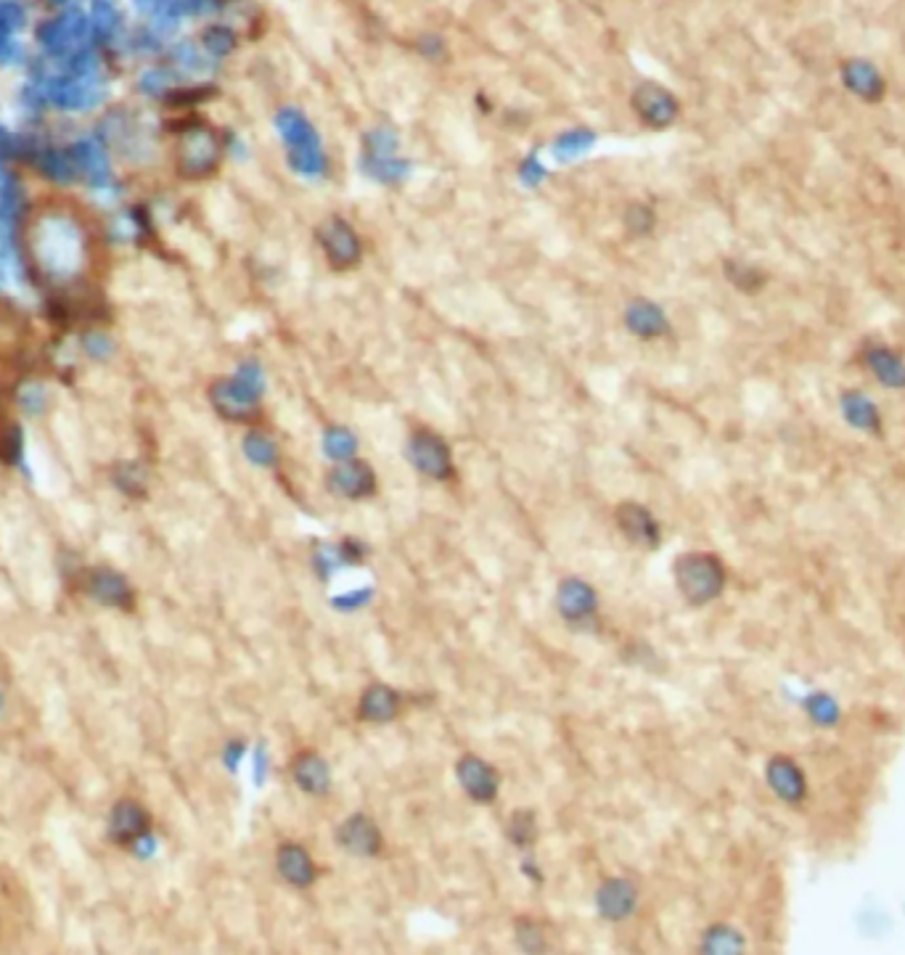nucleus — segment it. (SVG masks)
Here are the masks:
<instances>
[{"label":"nucleus","instance_id":"a211bd4d","mask_svg":"<svg viewBox=\"0 0 905 955\" xmlns=\"http://www.w3.org/2000/svg\"><path fill=\"white\" fill-rule=\"evenodd\" d=\"M246 453H249L252 461L263 463V466H270V463L278 461V448L276 442H270L265 434H252L246 437Z\"/></svg>","mask_w":905,"mask_h":955},{"label":"nucleus","instance_id":"423d86ee","mask_svg":"<svg viewBox=\"0 0 905 955\" xmlns=\"http://www.w3.org/2000/svg\"><path fill=\"white\" fill-rule=\"evenodd\" d=\"M162 281V270L157 268L155 260H143L136 265H123L109 281V294L117 302H143L155 297Z\"/></svg>","mask_w":905,"mask_h":955},{"label":"nucleus","instance_id":"1a4fd4ad","mask_svg":"<svg viewBox=\"0 0 905 955\" xmlns=\"http://www.w3.org/2000/svg\"><path fill=\"white\" fill-rule=\"evenodd\" d=\"M456 779L466 794L475 802H492L498 797V773L490 762H485L477 754H464L456 762Z\"/></svg>","mask_w":905,"mask_h":955},{"label":"nucleus","instance_id":"6ab92c4d","mask_svg":"<svg viewBox=\"0 0 905 955\" xmlns=\"http://www.w3.org/2000/svg\"><path fill=\"white\" fill-rule=\"evenodd\" d=\"M517 940H519V945L524 947V951H543L545 947L541 924H537V921H532V919H519L517 921Z\"/></svg>","mask_w":905,"mask_h":955},{"label":"nucleus","instance_id":"f8f14e48","mask_svg":"<svg viewBox=\"0 0 905 955\" xmlns=\"http://www.w3.org/2000/svg\"><path fill=\"white\" fill-rule=\"evenodd\" d=\"M638 890L630 879H607L596 892L598 916L607 921H622L634 913Z\"/></svg>","mask_w":905,"mask_h":955},{"label":"nucleus","instance_id":"2eb2a0df","mask_svg":"<svg viewBox=\"0 0 905 955\" xmlns=\"http://www.w3.org/2000/svg\"><path fill=\"white\" fill-rule=\"evenodd\" d=\"M401 707H403V699L395 688L384 686V683H371V686L361 694V701H358V718L363 722H376V726H382V722L395 720L397 715H401Z\"/></svg>","mask_w":905,"mask_h":955},{"label":"nucleus","instance_id":"9d476101","mask_svg":"<svg viewBox=\"0 0 905 955\" xmlns=\"http://www.w3.org/2000/svg\"><path fill=\"white\" fill-rule=\"evenodd\" d=\"M615 519H617V527H620V533L628 537L630 543H636V546L651 548L660 543V524H657L654 516H651V511L647 506H641V503H634V501L620 503L615 511Z\"/></svg>","mask_w":905,"mask_h":955},{"label":"nucleus","instance_id":"dca6fc26","mask_svg":"<svg viewBox=\"0 0 905 955\" xmlns=\"http://www.w3.org/2000/svg\"><path fill=\"white\" fill-rule=\"evenodd\" d=\"M866 361L871 371H874V376L882 384H887V387H903L905 384V363L903 357L895 353V350H890L887 344H880V347H871L866 353Z\"/></svg>","mask_w":905,"mask_h":955},{"label":"nucleus","instance_id":"6e6552de","mask_svg":"<svg viewBox=\"0 0 905 955\" xmlns=\"http://www.w3.org/2000/svg\"><path fill=\"white\" fill-rule=\"evenodd\" d=\"M337 841L344 852L361 855V858H374L384 847L382 828L376 826L374 818L363 813L350 815L337 826Z\"/></svg>","mask_w":905,"mask_h":955},{"label":"nucleus","instance_id":"aec40b11","mask_svg":"<svg viewBox=\"0 0 905 955\" xmlns=\"http://www.w3.org/2000/svg\"><path fill=\"white\" fill-rule=\"evenodd\" d=\"M326 448H329V453L334 455V459L344 461L352 455V448H355V440L344 432V429H331L329 434H326Z\"/></svg>","mask_w":905,"mask_h":955},{"label":"nucleus","instance_id":"f3484780","mask_svg":"<svg viewBox=\"0 0 905 955\" xmlns=\"http://www.w3.org/2000/svg\"><path fill=\"white\" fill-rule=\"evenodd\" d=\"M505 834H509V839L514 841L517 847H530L537 837L535 815L530 811H517L509 818V824H505Z\"/></svg>","mask_w":905,"mask_h":955},{"label":"nucleus","instance_id":"39448f33","mask_svg":"<svg viewBox=\"0 0 905 955\" xmlns=\"http://www.w3.org/2000/svg\"><path fill=\"white\" fill-rule=\"evenodd\" d=\"M634 111L643 128L668 130L673 128L675 119L681 117V104H678V98L668 88L647 83L634 93Z\"/></svg>","mask_w":905,"mask_h":955},{"label":"nucleus","instance_id":"f03ea898","mask_svg":"<svg viewBox=\"0 0 905 955\" xmlns=\"http://www.w3.org/2000/svg\"><path fill=\"white\" fill-rule=\"evenodd\" d=\"M840 83L861 104L876 106L887 98L890 83L882 66L866 56H844L840 62Z\"/></svg>","mask_w":905,"mask_h":955},{"label":"nucleus","instance_id":"20e7f679","mask_svg":"<svg viewBox=\"0 0 905 955\" xmlns=\"http://www.w3.org/2000/svg\"><path fill=\"white\" fill-rule=\"evenodd\" d=\"M408 461L429 480H450L456 474L450 446L432 429H416L408 440Z\"/></svg>","mask_w":905,"mask_h":955},{"label":"nucleus","instance_id":"9b49d317","mask_svg":"<svg viewBox=\"0 0 905 955\" xmlns=\"http://www.w3.org/2000/svg\"><path fill=\"white\" fill-rule=\"evenodd\" d=\"M598 599L596 590L588 582L577 580V577H567V580L558 582L556 588V609L564 620L581 622L588 620L590 614H596Z\"/></svg>","mask_w":905,"mask_h":955},{"label":"nucleus","instance_id":"ddd939ff","mask_svg":"<svg viewBox=\"0 0 905 955\" xmlns=\"http://www.w3.org/2000/svg\"><path fill=\"white\" fill-rule=\"evenodd\" d=\"M291 779H295V784L302 788L305 794L321 797L331 786V768L318 752L302 749V752H297L295 760H291Z\"/></svg>","mask_w":905,"mask_h":955},{"label":"nucleus","instance_id":"7ed1b4c3","mask_svg":"<svg viewBox=\"0 0 905 955\" xmlns=\"http://www.w3.org/2000/svg\"><path fill=\"white\" fill-rule=\"evenodd\" d=\"M318 247L323 249V257L334 270H350L361 265V236L344 217H326L318 225Z\"/></svg>","mask_w":905,"mask_h":955},{"label":"nucleus","instance_id":"0eeeda50","mask_svg":"<svg viewBox=\"0 0 905 955\" xmlns=\"http://www.w3.org/2000/svg\"><path fill=\"white\" fill-rule=\"evenodd\" d=\"M326 487L337 497H348V501H363L376 493V474L374 466L358 459L339 461L329 474H326Z\"/></svg>","mask_w":905,"mask_h":955},{"label":"nucleus","instance_id":"4468645a","mask_svg":"<svg viewBox=\"0 0 905 955\" xmlns=\"http://www.w3.org/2000/svg\"><path fill=\"white\" fill-rule=\"evenodd\" d=\"M276 868L284 881H289L291 887H299V890H305L318 879V866L312 855L302 845H295V841H286V845L278 847Z\"/></svg>","mask_w":905,"mask_h":955},{"label":"nucleus","instance_id":"f257e3e1","mask_svg":"<svg viewBox=\"0 0 905 955\" xmlns=\"http://www.w3.org/2000/svg\"><path fill=\"white\" fill-rule=\"evenodd\" d=\"M675 582L691 603H707L723 588V567L710 554H685L675 561Z\"/></svg>","mask_w":905,"mask_h":955},{"label":"nucleus","instance_id":"412c9836","mask_svg":"<svg viewBox=\"0 0 905 955\" xmlns=\"http://www.w3.org/2000/svg\"><path fill=\"white\" fill-rule=\"evenodd\" d=\"M365 559V548L358 540H342L339 546V561L344 564H361Z\"/></svg>","mask_w":905,"mask_h":955}]
</instances>
